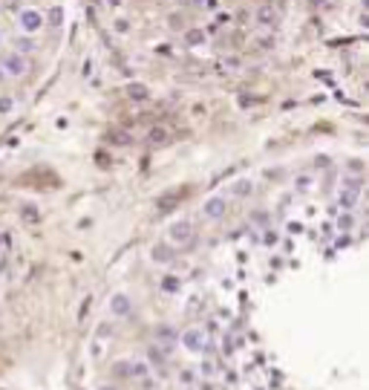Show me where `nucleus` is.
<instances>
[{
  "instance_id": "f257e3e1",
  "label": "nucleus",
  "mask_w": 369,
  "mask_h": 390,
  "mask_svg": "<svg viewBox=\"0 0 369 390\" xmlns=\"http://www.w3.org/2000/svg\"><path fill=\"white\" fill-rule=\"evenodd\" d=\"M0 66H3V75L6 78H20V75H26L29 72V61H26V55H20V52H6L3 58H0Z\"/></svg>"
},
{
  "instance_id": "f03ea898",
  "label": "nucleus",
  "mask_w": 369,
  "mask_h": 390,
  "mask_svg": "<svg viewBox=\"0 0 369 390\" xmlns=\"http://www.w3.org/2000/svg\"><path fill=\"white\" fill-rule=\"evenodd\" d=\"M225 214H228V196L225 194H214V196H208V199L202 202V217H205L208 223L225 220Z\"/></svg>"
},
{
  "instance_id": "7ed1b4c3",
  "label": "nucleus",
  "mask_w": 369,
  "mask_h": 390,
  "mask_svg": "<svg viewBox=\"0 0 369 390\" xmlns=\"http://www.w3.org/2000/svg\"><path fill=\"white\" fill-rule=\"evenodd\" d=\"M18 29L23 35H38L43 29V12L41 9H20L18 12Z\"/></svg>"
},
{
  "instance_id": "20e7f679",
  "label": "nucleus",
  "mask_w": 369,
  "mask_h": 390,
  "mask_svg": "<svg viewBox=\"0 0 369 390\" xmlns=\"http://www.w3.org/2000/svg\"><path fill=\"white\" fill-rule=\"evenodd\" d=\"M179 344H182L187 353H202V350L208 347V341H205V332H202L199 326H187L184 332H179Z\"/></svg>"
},
{
  "instance_id": "39448f33",
  "label": "nucleus",
  "mask_w": 369,
  "mask_h": 390,
  "mask_svg": "<svg viewBox=\"0 0 369 390\" xmlns=\"http://www.w3.org/2000/svg\"><path fill=\"white\" fill-rule=\"evenodd\" d=\"M170 243H176V246L193 243V226H190V220H176L170 226Z\"/></svg>"
},
{
  "instance_id": "423d86ee",
  "label": "nucleus",
  "mask_w": 369,
  "mask_h": 390,
  "mask_svg": "<svg viewBox=\"0 0 369 390\" xmlns=\"http://www.w3.org/2000/svg\"><path fill=\"white\" fill-rule=\"evenodd\" d=\"M110 312H113L116 318H127V315L133 312V301H130L127 295H122V292L113 295V298H110Z\"/></svg>"
},
{
  "instance_id": "0eeeda50",
  "label": "nucleus",
  "mask_w": 369,
  "mask_h": 390,
  "mask_svg": "<svg viewBox=\"0 0 369 390\" xmlns=\"http://www.w3.org/2000/svg\"><path fill=\"white\" fill-rule=\"evenodd\" d=\"M254 23H260V26H274L277 23V9L271 3L257 6V9H254Z\"/></svg>"
},
{
  "instance_id": "6e6552de",
  "label": "nucleus",
  "mask_w": 369,
  "mask_h": 390,
  "mask_svg": "<svg viewBox=\"0 0 369 390\" xmlns=\"http://www.w3.org/2000/svg\"><path fill=\"white\" fill-rule=\"evenodd\" d=\"M156 338L162 341V347H164V353H170L173 347H176V341H179V332L173 329L170 324H162L159 329H156Z\"/></svg>"
},
{
  "instance_id": "1a4fd4ad",
  "label": "nucleus",
  "mask_w": 369,
  "mask_h": 390,
  "mask_svg": "<svg viewBox=\"0 0 369 390\" xmlns=\"http://www.w3.org/2000/svg\"><path fill=\"white\" fill-rule=\"evenodd\" d=\"M182 43L187 49H196V46H205L208 43V32L205 29H196V26H190V29H184L182 35Z\"/></svg>"
},
{
  "instance_id": "9d476101",
  "label": "nucleus",
  "mask_w": 369,
  "mask_h": 390,
  "mask_svg": "<svg viewBox=\"0 0 369 390\" xmlns=\"http://www.w3.org/2000/svg\"><path fill=\"white\" fill-rule=\"evenodd\" d=\"M182 196H187V188H179V191H170V194L159 196V211H170V208H176Z\"/></svg>"
},
{
  "instance_id": "9b49d317",
  "label": "nucleus",
  "mask_w": 369,
  "mask_h": 390,
  "mask_svg": "<svg viewBox=\"0 0 369 390\" xmlns=\"http://www.w3.org/2000/svg\"><path fill=\"white\" fill-rule=\"evenodd\" d=\"M63 23V6H49L46 12H43V26H52V29H58Z\"/></svg>"
},
{
  "instance_id": "f8f14e48",
  "label": "nucleus",
  "mask_w": 369,
  "mask_h": 390,
  "mask_svg": "<svg viewBox=\"0 0 369 390\" xmlns=\"http://www.w3.org/2000/svg\"><path fill=\"white\" fill-rule=\"evenodd\" d=\"M173 258H176V255H173V249H170L167 243H156L153 249H150V260H153V263H170Z\"/></svg>"
},
{
  "instance_id": "ddd939ff",
  "label": "nucleus",
  "mask_w": 369,
  "mask_h": 390,
  "mask_svg": "<svg viewBox=\"0 0 369 390\" xmlns=\"http://www.w3.org/2000/svg\"><path fill=\"white\" fill-rule=\"evenodd\" d=\"M343 191L358 196L361 191H364V176H361V173H355V176H343Z\"/></svg>"
},
{
  "instance_id": "4468645a",
  "label": "nucleus",
  "mask_w": 369,
  "mask_h": 390,
  "mask_svg": "<svg viewBox=\"0 0 369 390\" xmlns=\"http://www.w3.org/2000/svg\"><path fill=\"white\" fill-rule=\"evenodd\" d=\"M251 191H254V182H251V179H237V182L231 185V196H240V199L248 196Z\"/></svg>"
},
{
  "instance_id": "2eb2a0df",
  "label": "nucleus",
  "mask_w": 369,
  "mask_h": 390,
  "mask_svg": "<svg viewBox=\"0 0 369 390\" xmlns=\"http://www.w3.org/2000/svg\"><path fill=\"white\" fill-rule=\"evenodd\" d=\"M127 96L133 98V101H147V96H150V90L144 87V84H127Z\"/></svg>"
},
{
  "instance_id": "dca6fc26",
  "label": "nucleus",
  "mask_w": 369,
  "mask_h": 390,
  "mask_svg": "<svg viewBox=\"0 0 369 390\" xmlns=\"http://www.w3.org/2000/svg\"><path fill=\"white\" fill-rule=\"evenodd\" d=\"M35 49H38V43H35L32 38H18V41H15V52H20V55H29Z\"/></svg>"
},
{
  "instance_id": "f3484780",
  "label": "nucleus",
  "mask_w": 369,
  "mask_h": 390,
  "mask_svg": "<svg viewBox=\"0 0 369 390\" xmlns=\"http://www.w3.org/2000/svg\"><path fill=\"white\" fill-rule=\"evenodd\" d=\"M147 373H150V364H147V361H130V376L144 379Z\"/></svg>"
},
{
  "instance_id": "a211bd4d",
  "label": "nucleus",
  "mask_w": 369,
  "mask_h": 390,
  "mask_svg": "<svg viewBox=\"0 0 369 390\" xmlns=\"http://www.w3.org/2000/svg\"><path fill=\"white\" fill-rule=\"evenodd\" d=\"M355 202H358V196H355V194H346V191H340L338 205L343 208V211H352V208H355Z\"/></svg>"
},
{
  "instance_id": "6ab92c4d",
  "label": "nucleus",
  "mask_w": 369,
  "mask_h": 390,
  "mask_svg": "<svg viewBox=\"0 0 369 390\" xmlns=\"http://www.w3.org/2000/svg\"><path fill=\"white\" fill-rule=\"evenodd\" d=\"M110 142H113V145H130V142H133V136H130V133H124V130H116V133H110Z\"/></svg>"
},
{
  "instance_id": "aec40b11",
  "label": "nucleus",
  "mask_w": 369,
  "mask_h": 390,
  "mask_svg": "<svg viewBox=\"0 0 369 390\" xmlns=\"http://www.w3.org/2000/svg\"><path fill=\"white\" fill-rule=\"evenodd\" d=\"M20 217H23V220H29V223H38V220H41V214H38V208H35V205H23V208H20Z\"/></svg>"
},
{
  "instance_id": "412c9836",
  "label": "nucleus",
  "mask_w": 369,
  "mask_h": 390,
  "mask_svg": "<svg viewBox=\"0 0 369 390\" xmlns=\"http://www.w3.org/2000/svg\"><path fill=\"white\" fill-rule=\"evenodd\" d=\"M352 226H355V217H352V211L340 214V220H338V228H340V231H352Z\"/></svg>"
},
{
  "instance_id": "4be33fe9",
  "label": "nucleus",
  "mask_w": 369,
  "mask_h": 390,
  "mask_svg": "<svg viewBox=\"0 0 369 390\" xmlns=\"http://www.w3.org/2000/svg\"><path fill=\"white\" fill-rule=\"evenodd\" d=\"M15 110V98L12 96H0V116H9Z\"/></svg>"
},
{
  "instance_id": "5701e85b",
  "label": "nucleus",
  "mask_w": 369,
  "mask_h": 390,
  "mask_svg": "<svg viewBox=\"0 0 369 390\" xmlns=\"http://www.w3.org/2000/svg\"><path fill=\"white\" fill-rule=\"evenodd\" d=\"M113 373L116 376H130V361H116L113 364Z\"/></svg>"
},
{
  "instance_id": "b1692460",
  "label": "nucleus",
  "mask_w": 369,
  "mask_h": 390,
  "mask_svg": "<svg viewBox=\"0 0 369 390\" xmlns=\"http://www.w3.org/2000/svg\"><path fill=\"white\" fill-rule=\"evenodd\" d=\"M150 139H153V142H164L167 133H164V130H150Z\"/></svg>"
},
{
  "instance_id": "393cba45",
  "label": "nucleus",
  "mask_w": 369,
  "mask_h": 390,
  "mask_svg": "<svg viewBox=\"0 0 369 390\" xmlns=\"http://www.w3.org/2000/svg\"><path fill=\"white\" fill-rule=\"evenodd\" d=\"M294 185H297V191H306V188H308V176H297V182H294Z\"/></svg>"
},
{
  "instance_id": "a878e982",
  "label": "nucleus",
  "mask_w": 369,
  "mask_h": 390,
  "mask_svg": "<svg viewBox=\"0 0 369 390\" xmlns=\"http://www.w3.org/2000/svg\"><path fill=\"white\" fill-rule=\"evenodd\" d=\"M113 26H116V29H119V32H122V35H127V32H130V26H127V21H116Z\"/></svg>"
},
{
  "instance_id": "bb28decb",
  "label": "nucleus",
  "mask_w": 369,
  "mask_h": 390,
  "mask_svg": "<svg viewBox=\"0 0 369 390\" xmlns=\"http://www.w3.org/2000/svg\"><path fill=\"white\" fill-rule=\"evenodd\" d=\"M358 26H361V29H367V26H369V18H367V12H361V15H358Z\"/></svg>"
},
{
  "instance_id": "cd10ccee",
  "label": "nucleus",
  "mask_w": 369,
  "mask_h": 390,
  "mask_svg": "<svg viewBox=\"0 0 369 390\" xmlns=\"http://www.w3.org/2000/svg\"><path fill=\"white\" fill-rule=\"evenodd\" d=\"M349 171H355V173H361V171H364V165H361V159H352V165H349Z\"/></svg>"
},
{
  "instance_id": "c85d7f7f",
  "label": "nucleus",
  "mask_w": 369,
  "mask_h": 390,
  "mask_svg": "<svg viewBox=\"0 0 369 390\" xmlns=\"http://www.w3.org/2000/svg\"><path fill=\"white\" fill-rule=\"evenodd\" d=\"M124 0H107V6H113V9H116V6H122Z\"/></svg>"
},
{
  "instance_id": "c756f323",
  "label": "nucleus",
  "mask_w": 369,
  "mask_h": 390,
  "mask_svg": "<svg viewBox=\"0 0 369 390\" xmlns=\"http://www.w3.org/2000/svg\"><path fill=\"white\" fill-rule=\"evenodd\" d=\"M3 78H6V75H3V66H0V81H3Z\"/></svg>"
},
{
  "instance_id": "7c9ffc66",
  "label": "nucleus",
  "mask_w": 369,
  "mask_h": 390,
  "mask_svg": "<svg viewBox=\"0 0 369 390\" xmlns=\"http://www.w3.org/2000/svg\"><path fill=\"white\" fill-rule=\"evenodd\" d=\"M0 43H3V32H0Z\"/></svg>"
},
{
  "instance_id": "2f4dec72",
  "label": "nucleus",
  "mask_w": 369,
  "mask_h": 390,
  "mask_svg": "<svg viewBox=\"0 0 369 390\" xmlns=\"http://www.w3.org/2000/svg\"><path fill=\"white\" fill-rule=\"evenodd\" d=\"M101 390H113V388H101Z\"/></svg>"
}]
</instances>
